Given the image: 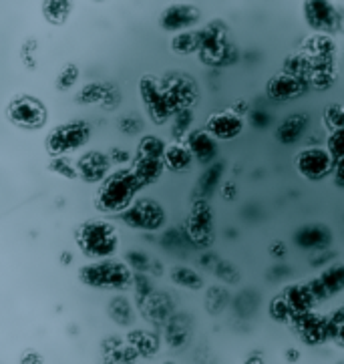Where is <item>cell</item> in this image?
Instances as JSON below:
<instances>
[{
    "label": "cell",
    "mask_w": 344,
    "mask_h": 364,
    "mask_svg": "<svg viewBox=\"0 0 344 364\" xmlns=\"http://www.w3.org/2000/svg\"><path fill=\"white\" fill-rule=\"evenodd\" d=\"M141 181L129 167L113 169L101 183L95 193V208L103 213H123L133 201L139 198Z\"/></svg>",
    "instance_id": "6da1fadb"
},
{
    "label": "cell",
    "mask_w": 344,
    "mask_h": 364,
    "mask_svg": "<svg viewBox=\"0 0 344 364\" xmlns=\"http://www.w3.org/2000/svg\"><path fill=\"white\" fill-rule=\"evenodd\" d=\"M79 280L83 286L97 288V290H115L125 292L133 288L135 282V272L127 262L121 259L105 258L93 259L91 264H85L79 268Z\"/></svg>",
    "instance_id": "7a4b0ae2"
},
{
    "label": "cell",
    "mask_w": 344,
    "mask_h": 364,
    "mask_svg": "<svg viewBox=\"0 0 344 364\" xmlns=\"http://www.w3.org/2000/svg\"><path fill=\"white\" fill-rule=\"evenodd\" d=\"M75 242L89 259L113 258L119 250V232L107 220H89L75 230Z\"/></svg>",
    "instance_id": "3957f363"
},
{
    "label": "cell",
    "mask_w": 344,
    "mask_h": 364,
    "mask_svg": "<svg viewBox=\"0 0 344 364\" xmlns=\"http://www.w3.org/2000/svg\"><path fill=\"white\" fill-rule=\"evenodd\" d=\"M119 218L135 232H159L167 223L166 208L154 198H137Z\"/></svg>",
    "instance_id": "277c9868"
},
{
    "label": "cell",
    "mask_w": 344,
    "mask_h": 364,
    "mask_svg": "<svg viewBox=\"0 0 344 364\" xmlns=\"http://www.w3.org/2000/svg\"><path fill=\"white\" fill-rule=\"evenodd\" d=\"M91 139V125L87 121H69L57 125L55 129L48 133L47 137V151L50 155H69L72 151L83 149Z\"/></svg>",
    "instance_id": "5b68a950"
},
{
    "label": "cell",
    "mask_w": 344,
    "mask_h": 364,
    "mask_svg": "<svg viewBox=\"0 0 344 364\" xmlns=\"http://www.w3.org/2000/svg\"><path fill=\"white\" fill-rule=\"evenodd\" d=\"M340 12L343 6H336L333 0H304L302 18L314 33L340 35Z\"/></svg>",
    "instance_id": "8992f818"
},
{
    "label": "cell",
    "mask_w": 344,
    "mask_h": 364,
    "mask_svg": "<svg viewBox=\"0 0 344 364\" xmlns=\"http://www.w3.org/2000/svg\"><path fill=\"white\" fill-rule=\"evenodd\" d=\"M336 159L333 153L326 149V145H310L302 151L296 153L294 157V167L300 176L308 181H322L328 176H333Z\"/></svg>",
    "instance_id": "52a82bcc"
},
{
    "label": "cell",
    "mask_w": 344,
    "mask_h": 364,
    "mask_svg": "<svg viewBox=\"0 0 344 364\" xmlns=\"http://www.w3.org/2000/svg\"><path fill=\"white\" fill-rule=\"evenodd\" d=\"M6 115L11 119L12 125L23 127V129H41V127H45L48 119L47 107L31 95L14 97L6 107Z\"/></svg>",
    "instance_id": "ba28073f"
},
{
    "label": "cell",
    "mask_w": 344,
    "mask_h": 364,
    "mask_svg": "<svg viewBox=\"0 0 344 364\" xmlns=\"http://www.w3.org/2000/svg\"><path fill=\"white\" fill-rule=\"evenodd\" d=\"M186 235L191 246L205 247L212 244L214 237V212L208 200H195L190 218L186 223Z\"/></svg>",
    "instance_id": "9c48e42d"
},
{
    "label": "cell",
    "mask_w": 344,
    "mask_h": 364,
    "mask_svg": "<svg viewBox=\"0 0 344 364\" xmlns=\"http://www.w3.org/2000/svg\"><path fill=\"white\" fill-rule=\"evenodd\" d=\"M200 21H202L200 6L191 2H171L159 14V28L176 35L181 31H190Z\"/></svg>",
    "instance_id": "30bf717a"
},
{
    "label": "cell",
    "mask_w": 344,
    "mask_h": 364,
    "mask_svg": "<svg viewBox=\"0 0 344 364\" xmlns=\"http://www.w3.org/2000/svg\"><path fill=\"white\" fill-rule=\"evenodd\" d=\"M232 47L227 45V28L222 21H214L202 28V48L200 57L212 65H224Z\"/></svg>",
    "instance_id": "8fae6325"
},
{
    "label": "cell",
    "mask_w": 344,
    "mask_h": 364,
    "mask_svg": "<svg viewBox=\"0 0 344 364\" xmlns=\"http://www.w3.org/2000/svg\"><path fill=\"white\" fill-rule=\"evenodd\" d=\"M290 328H294L298 338L308 346H318L324 342H330L328 341V316H322L314 310L296 314Z\"/></svg>",
    "instance_id": "7c38bea8"
},
{
    "label": "cell",
    "mask_w": 344,
    "mask_h": 364,
    "mask_svg": "<svg viewBox=\"0 0 344 364\" xmlns=\"http://www.w3.org/2000/svg\"><path fill=\"white\" fill-rule=\"evenodd\" d=\"M334 242L333 230L326 223H306L292 234V244L302 252H322L330 250Z\"/></svg>",
    "instance_id": "4fadbf2b"
},
{
    "label": "cell",
    "mask_w": 344,
    "mask_h": 364,
    "mask_svg": "<svg viewBox=\"0 0 344 364\" xmlns=\"http://www.w3.org/2000/svg\"><path fill=\"white\" fill-rule=\"evenodd\" d=\"M306 85H308L306 79L298 77L294 73L282 71L268 81V85H266V95H268V99L274 101V103H284V101L296 99L298 95L304 93L308 89Z\"/></svg>",
    "instance_id": "5bb4252c"
},
{
    "label": "cell",
    "mask_w": 344,
    "mask_h": 364,
    "mask_svg": "<svg viewBox=\"0 0 344 364\" xmlns=\"http://www.w3.org/2000/svg\"><path fill=\"white\" fill-rule=\"evenodd\" d=\"M77 167H79V179H83L85 183H101L113 171V161L109 153L91 149L77 159Z\"/></svg>",
    "instance_id": "9a60e30c"
},
{
    "label": "cell",
    "mask_w": 344,
    "mask_h": 364,
    "mask_svg": "<svg viewBox=\"0 0 344 364\" xmlns=\"http://www.w3.org/2000/svg\"><path fill=\"white\" fill-rule=\"evenodd\" d=\"M244 127H246L244 117L237 111H230V109L217 111L205 123V129L210 131L217 141H234L242 135Z\"/></svg>",
    "instance_id": "2e32d148"
},
{
    "label": "cell",
    "mask_w": 344,
    "mask_h": 364,
    "mask_svg": "<svg viewBox=\"0 0 344 364\" xmlns=\"http://www.w3.org/2000/svg\"><path fill=\"white\" fill-rule=\"evenodd\" d=\"M193 320L186 312H173L163 322V342L169 348H183L191 338Z\"/></svg>",
    "instance_id": "e0dca14e"
},
{
    "label": "cell",
    "mask_w": 344,
    "mask_h": 364,
    "mask_svg": "<svg viewBox=\"0 0 344 364\" xmlns=\"http://www.w3.org/2000/svg\"><path fill=\"white\" fill-rule=\"evenodd\" d=\"M186 143H188V147L193 153L195 161L202 165L214 164L215 157H217V151H220L217 139L205 127L203 129H191L186 135Z\"/></svg>",
    "instance_id": "ac0fdd59"
},
{
    "label": "cell",
    "mask_w": 344,
    "mask_h": 364,
    "mask_svg": "<svg viewBox=\"0 0 344 364\" xmlns=\"http://www.w3.org/2000/svg\"><path fill=\"white\" fill-rule=\"evenodd\" d=\"M308 113H290V115H286V117L276 125L274 137H276V141L282 143L286 147H288V145H296V143L304 137V133L308 131Z\"/></svg>",
    "instance_id": "d6986e66"
},
{
    "label": "cell",
    "mask_w": 344,
    "mask_h": 364,
    "mask_svg": "<svg viewBox=\"0 0 344 364\" xmlns=\"http://www.w3.org/2000/svg\"><path fill=\"white\" fill-rule=\"evenodd\" d=\"M143 316L154 324H163L176 312V304L167 292H154L141 304Z\"/></svg>",
    "instance_id": "ffe728a7"
},
{
    "label": "cell",
    "mask_w": 344,
    "mask_h": 364,
    "mask_svg": "<svg viewBox=\"0 0 344 364\" xmlns=\"http://www.w3.org/2000/svg\"><path fill=\"white\" fill-rule=\"evenodd\" d=\"M282 294L286 296V300L290 302V306L294 308L296 314L310 312V310H314L316 306L321 304L318 298H316V294L312 290V286H310V282L290 284V286H286Z\"/></svg>",
    "instance_id": "44dd1931"
},
{
    "label": "cell",
    "mask_w": 344,
    "mask_h": 364,
    "mask_svg": "<svg viewBox=\"0 0 344 364\" xmlns=\"http://www.w3.org/2000/svg\"><path fill=\"white\" fill-rule=\"evenodd\" d=\"M224 173H226V164L224 161H214V164L205 165V169H203V173L200 176L198 183H195V189H193V198L195 200L212 198L215 189L220 188Z\"/></svg>",
    "instance_id": "7402d4cb"
},
{
    "label": "cell",
    "mask_w": 344,
    "mask_h": 364,
    "mask_svg": "<svg viewBox=\"0 0 344 364\" xmlns=\"http://www.w3.org/2000/svg\"><path fill=\"white\" fill-rule=\"evenodd\" d=\"M163 161L169 171H176V173H183V171H190L191 165L195 161L193 153L188 147V143L183 141H171L167 143L166 155H163Z\"/></svg>",
    "instance_id": "603a6c76"
},
{
    "label": "cell",
    "mask_w": 344,
    "mask_h": 364,
    "mask_svg": "<svg viewBox=\"0 0 344 364\" xmlns=\"http://www.w3.org/2000/svg\"><path fill=\"white\" fill-rule=\"evenodd\" d=\"M131 169L135 171V176L141 181L143 188H149V186H154V183L159 181V177L163 176V171H166L167 167L163 159H157V157H139L137 155Z\"/></svg>",
    "instance_id": "cb8c5ba5"
},
{
    "label": "cell",
    "mask_w": 344,
    "mask_h": 364,
    "mask_svg": "<svg viewBox=\"0 0 344 364\" xmlns=\"http://www.w3.org/2000/svg\"><path fill=\"white\" fill-rule=\"evenodd\" d=\"M107 316L121 328L133 326L135 324V306L129 300V296H123V294L113 296L107 304Z\"/></svg>",
    "instance_id": "d4e9b609"
},
{
    "label": "cell",
    "mask_w": 344,
    "mask_h": 364,
    "mask_svg": "<svg viewBox=\"0 0 344 364\" xmlns=\"http://www.w3.org/2000/svg\"><path fill=\"white\" fill-rule=\"evenodd\" d=\"M304 50L314 60H334V55H336V41L328 33H314L306 41Z\"/></svg>",
    "instance_id": "484cf974"
},
{
    "label": "cell",
    "mask_w": 344,
    "mask_h": 364,
    "mask_svg": "<svg viewBox=\"0 0 344 364\" xmlns=\"http://www.w3.org/2000/svg\"><path fill=\"white\" fill-rule=\"evenodd\" d=\"M72 9H75L72 0H43L41 2L43 18L53 26H63L69 23Z\"/></svg>",
    "instance_id": "4316f807"
},
{
    "label": "cell",
    "mask_w": 344,
    "mask_h": 364,
    "mask_svg": "<svg viewBox=\"0 0 344 364\" xmlns=\"http://www.w3.org/2000/svg\"><path fill=\"white\" fill-rule=\"evenodd\" d=\"M169 47H171L173 53H178L181 57H188V55H193V53H200V48H202V31L190 28V31L176 33V35L171 36Z\"/></svg>",
    "instance_id": "83f0119b"
},
{
    "label": "cell",
    "mask_w": 344,
    "mask_h": 364,
    "mask_svg": "<svg viewBox=\"0 0 344 364\" xmlns=\"http://www.w3.org/2000/svg\"><path fill=\"white\" fill-rule=\"evenodd\" d=\"M318 280L330 298L334 294L344 292V262H330L328 266H324L318 274Z\"/></svg>",
    "instance_id": "f1b7e54d"
},
{
    "label": "cell",
    "mask_w": 344,
    "mask_h": 364,
    "mask_svg": "<svg viewBox=\"0 0 344 364\" xmlns=\"http://www.w3.org/2000/svg\"><path fill=\"white\" fill-rule=\"evenodd\" d=\"M127 342L133 344L135 348H137V353L145 356V358H151L157 354L159 350V338L151 334V332H147V330H131L129 336H127Z\"/></svg>",
    "instance_id": "f546056e"
},
{
    "label": "cell",
    "mask_w": 344,
    "mask_h": 364,
    "mask_svg": "<svg viewBox=\"0 0 344 364\" xmlns=\"http://www.w3.org/2000/svg\"><path fill=\"white\" fill-rule=\"evenodd\" d=\"M268 316L272 318L276 324L292 326V322L296 318V312L290 306V302L286 300L284 294H278V296H274L272 300H270V304H268Z\"/></svg>",
    "instance_id": "4dcf8cb0"
},
{
    "label": "cell",
    "mask_w": 344,
    "mask_h": 364,
    "mask_svg": "<svg viewBox=\"0 0 344 364\" xmlns=\"http://www.w3.org/2000/svg\"><path fill=\"white\" fill-rule=\"evenodd\" d=\"M169 278L171 282L179 286V288H186V290H202L203 288V278L200 272H195L193 268L188 266H176L169 272Z\"/></svg>",
    "instance_id": "1f68e13d"
},
{
    "label": "cell",
    "mask_w": 344,
    "mask_h": 364,
    "mask_svg": "<svg viewBox=\"0 0 344 364\" xmlns=\"http://www.w3.org/2000/svg\"><path fill=\"white\" fill-rule=\"evenodd\" d=\"M258 306H260V294L254 292V290H244V292H240L232 300V308H234V312H236V316L240 318H248L252 316L256 310H258Z\"/></svg>",
    "instance_id": "d6a6232c"
},
{
    "label": "cell",
    "mask_w": 344,
    "mask_h": 364,
    "mask_svg": "<svg viewBox=\"0 0 344 364\" xmlns=\"http://www.w3.org/2000/svg\"><path fill=\"white\" fill-rule=\"evenodd\" d=\"M163 81H159L154 75H143L139 79V97H141L143 105H151L163 95Z\"/></svg>",
    "instance_id": "836d02e7"
},
{
    "label": "cell",
    "mask_w": 344,
    "mask_h": 364,
    "mask_svg": "<svg viewBox=\"0 0 344 364\" xmlns=\"http://www.w3.org/2000/svg\"><path fill=\"white\" fill-rule=\"evenodd\" d=\"M167 143L157 137V135H143L139 143H137V155L139 157H157V159H163L166 155Z\"/></svg>",
    "instance_id": "e575fe53"
},
{
    "label": "cell",
    "mask_w": 344,
    "mask_h": 364,
    "mask_svg": "<svg viewBox=\"0 0 344 364\" xmlns=\"http://www.w3.org/2000/svg\"><path fill=\"white\" fill-rule=\"evenodd\" d=\"M48 171L55 176L65 177V179H79V167L77 161H72L67 155H53L50 164H48Z\"/></svg>",
    "instance_id": "d590c367"
},
{
    "label": "cell",
    "mask_w": 344,
    "mask_h": 364,
    "mask_svg": "<svg viewBox=\"0 0 344 364\" xmlns=\"http://www.w3.org/2000/svg\"><path fill=\"white\" fill-rule=\"evenodd\" d=\"M230 302H232L230 300V292H227L226 288H222V286H212L208 290V294H205V308H208L210 314L224 312Z\"/></svg>",
    "instance_id": "8d00e7d4"
},
{
    "label": "cell",
    "mask_w": 344,
    "mask_h": 364,
    "mask_svg": "<svg viewBox=\"0 0 344 364\" xmlns=\"http://www.w3.org/2000/svg\"><path fill=\"white\" fill-rule=\"evenodd\" d=\"M328 341L344 350V306H338L328 316Z\"/></svg>",
    "instance_id": "74e56055"
},
{
    "label": "cell",
    "mask_w": 344,
    "mask_h": 364,
    "mask_svg": "<svg viewBox=\"0 0 344 364\" xmlns=\"http://www.w3.org/2000/svg\"><path fill=\"white\" fill-rule=\"evenodd\" d=\"M193 119H195V113L191 111V107H183L179 109L178 113L171 117V135L179 139V137H186L191 131V125H193Z\"/></svg>",
    "instance_id": "f35d334b"
},
{
    "label": "cell",
    "mask_w": 344,
    "mask_h": 364,
    "mask_svg": "<svg viewBox=\"0 0 344 364\" xmlns=\"http://www.w3.org/2000/svg\"><path fill=\"white\" fill-rule=\"evenodd\" d=\"M107 89L103 82H87L85 87H81V91L77 93V101L79 105H93V103H103Z\"/></svg>",
    "instance_id": "ab89813d"
},
{
    "label": "cell",
    "mask_w": 344,
    "mask_h": 364,
    "mask_svg": "<svg viewBox=\"0 0 344 364\" xmlns=\"http://www.w3.org/2000/svg\"><path fill=\"white\" fill-rule=\"evenodd\" d=\"M79 79H81V69L75 63H67L59 71V75H57V81H55L57 91H60V93L71 91L72 87H77Z\"/></svg>",
    "instance_id": "60d3db41"
},
{
    "label": "cell",
    "mask_w": 344,
    "mask_h": 364,
    "mask_svg": "<svg viewBox=\"0 0 344 364\" xmlns=\"http://www.w3.org/2000/svg\"><path fill=\"white\" fill-rule=\"evenodd\" d=\"M322 121L326 125V129H344V105L343 103H330L324 107L322 111Z\"/></svg>",
    "instance_id": "b9f144b4"
},
{
    "label": "cell",
    "mask_w": 344,
    "mask_h": 364,
    "mask_svg": "<svg viewBox=\"0 0 344 364\" xmlns=\"http://www.w3.org/2000/svg\"><path fill=\"white\" fill-rule=\"evenodd\" d=\"M119 131L123 135H129V137L141 135L143 131H145V121L137 113H127V115H123V117L119 119Z\"/></svg>",
    "instance_id": "7bdbcfd3"
},
{
    "label": "cell",
    "mask_w": 344,
    "mask_h": 364,
    "mask_svg": "<svg viewBox=\"0 0 344 364\" xmlns=\"http://www.w3.org/2000/svg\"><path fill=\"white\" fill-rule=\"evenodd\" d=\"M159 244L166 250H179V247L188 246L190 240H188L186 232H179L176 228H167L166 232L161 234V237H159Z\"/></svg>",
    "instance_id": "ee69618b"
},
{
    "label": "cell",
    "mask_w": 344,
    "mask_h": 364,
    "mask_svg": "<svg viewBox=\"0 0 344 364\" xmlns=\"http://www.w3.org/2000/svg\"><path fill=\"white\" fill-rule=\"evenodd\" d=\"M214 274L217 280L226 284H237L240 282V270L236 268V264L227 262V259H217V264L214 266Z\"/></svg>",
    "instance_id": "f6af8a7d"
},
{
    "label": "cell",
    "mask_w": 344,
    "mask_h": 364,
    "mask_svg": "<svg viewBox=\"0 0 344 364\" xmlns=\"http://www.w3.org/2000/svg\"><path fill=\"white\" fill-rule=\"evenodd\" d=\"M145 274H147V272H135V282H133V290H135V296H137V300H139V306L155 292L154 284H151V280H149Z\"/></svg>",
    "instance_id": "bcb514c9"
},
{
    "label": "cell",
    "mask_w": 344,
    "mask_h": 364,
    "mask_svg": "<svg viewBox=\"0 0 344 364\" xmlns=\"http://www.w3.org/2000/svg\"><path fill=\"white\" fill-rule=\"evenodd\" d=\"M125 262L129 264L133 272H149L154 268L151 264V258L145 254V252H139V250H133V252H127L125 256Z\"/></svg>",
    "instance_id": "7dc6e473"
},
{
    "label": "cell",
    "mask_w": 344,
    "mask_h": 364,
    "mask_svg": "<svg viewBox=\"0 0 344 364\" xmlns=\"http://www.w3.org/2000/svg\"><path fill=\"white\" fill-rule=\"evenodd\" d=\"M326 149L333 153L334 159H343L344 157V129H334L326 137Z\"/></svg>",
    "instance_id": "c3c4849f"
},
{
    "label": "cell",
    "mask_w": 344,
    "mask_h": 364,
    "mask_svg": "<svg viewBox=\"0 0 344 364\" xmlns=\"http://www.w3.org/2000/svg\"><path fill=\"white\" fill-rule=\"evenodd\" d=\"M248 119H249V123H252L256 129H266V127H270V125H272V117H270V113H268V111H264V109H254V111H249Z\"/></svg>",
    "instance_id": "681fc988"
},
{
    "label": "cell",
    "mask_w": 344,
    "mask_h": 364,
    "mask_svg": "<svg viewBox=\"0 0 344 364\" xmlns=\"http://www.w3.org/2000/svg\"><path fill=\"white\" fill-rule=\"evenodd\" d=\"M109 157H111L113 165H125L131 161L129 151H125V149H121V147H113V149H109Z\"/></svg>",
    "instance_id": "f907efd6"
},
{
    "label": "cell",
    "mask_w": 344,
    "mask_h": 364,
    "mask_svg": "<svg viewBox=\"0 0 344 364\" xmlns=\"http://www.w3.org/2000/svg\"><path fill=\"white\" fill-rule=\"evenodd\" d=\"M334 186L338 189H344V157L343 159H336V164H334Z\"/></svg>",
    "instance_id": "816d5d0a"
},
{
    "label": "cell",
    "mask_w": 344,
    "mask_h": 364,
    "mask_svg": "<svg viewBox=\"0 0 344 364\" xmlns=\"http://www.w3.org/2000/svg\"><path fill=\"white\" fill-rule=\"evenodd\" d=\"M18 363H21V364L45 363V356H43V354H38L36 350H26V353H24L21 358H18Z\"/></svg>",
    "instance_id": "f5cc1de1"
},
{
    "label": "cell",
    "mask_w": 344,
    "mask_h": 364,
    "mask_svg": "<svg viewBox=\"0 0 344 364\" xmlns=\"http://www.w3.org/2000/svg\"><path fill=\"white\" fill-rule=\"evenodd\" d=\"M270 274H272L276 280H286V278L292 274V270H290V266H284V264H274V268Z\"/></svg>",
    "instance_id": "db71d44e"
},
{
    "label": "cell",
    "mask_w": 344,
    "mask_h": 364,
    "mask_svg": "<svg viewBox=\"0 0 344 364\" xmlns=\"http://www.w3.org/2000/svg\"><path fill=\"white\" fill-rule=\"evenodd\" d=\"M222 196H224V200L227 201L236 200V186H234V183H224V186H222Z\"/></svg>",
    "instance_id": "11a10c76"
},
{
    "label": "cell",
    "mask_w": 344,
    "mask_h": 364,
    "mask_svg": "<svg viewBox=\"0 0 344 364\" xmlns=\"http://www.w3.org/2000/svg\"><path fill=\"white\" fill-rule=\"evenodd\" d=\"M286 252H288V250H286L284 242H276V244L270 246V254H272V256H280V258H282V256H286Z\"/></svg>",
    "instance_id": "9f6ffc18"
},
{
    "label": "cell",
    "mask_w": 344,
    "mask_h": 364,
    "mask_svg": "<svg viewBox=\"0 0 344 364\" xmlns=\"http://www.w3.org/2000/svg\"><path fill=\"white\" fill-rule=\"evenodd\" d=\"M215 264H217V258H215L214 254H205V256H202V266H205V268H214Z\"/></svg>",
    "instance_id": "6f0895ef"
},
{
    "label": "cell",
    "mask_w": 344,
    "mask_h": 364,
    "mask_svg": "<svg viewBox=\"0 0 344 364\" xmlns=\"http://www.w3.org/2000/svg\"><path fill=\"white\" fill-rule=\"evenodd\" d=\"M246 363H264V356L262 354H249Z\"/></svg>",
    "instance_id": "680465c9"
},
{
    "label": "cell",
    "mask_w": 344,
    "mask_h": 364,
    "mask_svg": "<svg viewBox=\"0 0 344 364\" xmlns=\"http://www.w3.org/2000/svg\"><path fill=\"white\" fill-rule=\"evenodd\" d=\"M286 358H288V360L292 358V363H296L298 358H300V354H298V350H288V353H286Z\"/></svg>",
    "instance_id": "91938a15"
},
{
    "label": "cell",
    "mask_w": 344,
    "mask_h": 364,
    "mask_svg": "<svg viewBox=\"0 0 344 364\" xmlns=\"http://www.w3.org/2000/svg\"><path fill=\"white\" fill-rule=\"evenodd\" d=\"M60 259H63V262H71V254H63Z\"/></svg>",
    "instance_id": "94428289"
}]
</instances>
